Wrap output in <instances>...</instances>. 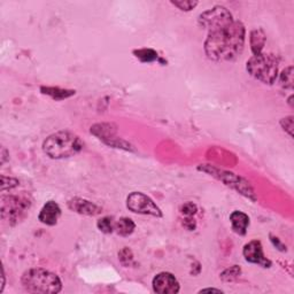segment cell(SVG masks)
<instances>
[{
	"instance_id": "cell-1",
	"label": "cell",
	"mask_w": 294,
	"mask_h": 294,
	"mask_svg": "<svg viewBox=\"0 0 294 294\" xmlns=\"http://www.w3.org/2000/svg\"><path fill=\"white\" fill-rule=\"evenodd\" d=\"M246 30L240 21H234L224 27L208 31L205 52L210 60L217 62L234 61L240 56L245 46Z\"/></svg>"
},
{
	"instance_id": "cell-2",
	"label": "cell",
	"mask_w": 294,
	"mask_h": 294,
	"mask_svg": "<svg viewBox=\"0 0 294 294\" xmlns=\"http://www.w3.org/2000/svg\"><path fill=\"white\" fill-rule=\"evenodd\" d=\"M84 144L77 135L70 131H59L46 138L43 151L51 159H66L75 157L83 150Z\"/></svg>"
},
{
	"instance_id": "cell-3",
	"label": "cell",
	"mask_w": 294,
	"mask_h": 294,
	"mask_svg": "<svg viewBox=\"0 0 294 294\" xmlns=\"http://www.w3.org/2000/svg\"><path fill=\"white\" fill-rule=\"evenodd\" d=\"M21 283L25 291L37 294H54L62 290L59 276L42 268L29 269L22 275Z\"/></svg>"
},
{
	"instance_id": "cell-4",
	"label": "cell",
	"mask_w": 294,
	"mask_h": 294,
	"mask_svg": "<svg viewBox=\"0 0 294 294\" xmlns=\"http://www.w3.org/2000/svg\"><path fill=\"white\" fill-rule=\"evenodd\" d=\"M279 60L274 54L261 53L253 56L246 63V68L250 75L264 84L275 83L278 76Z\"/></svg>"
},
{
	"instance_id": "cell-5",
	"label": "cell",
	"mask_w": 294,
	"mask_h": 294,
	"mask_svg": "<svg viewBox=\"0 0 294 294\" xmlns=\"http://www.w3.org/2000/svg\"><path fill=\"white\" fill-rule=\"evenodd\" d=\"M31 202L25 195H2L1 197V219L15 223L24 216L30 208Z\"/></svg>"
},
{
	"instance_id": "cell-6",
	"label": "cell",
	"mask_w": 294,
	"mask_h": 294,
	"mask_svg": "<svg viewBox=\"0 0 294 294\" xmlns=\"http://www.w3.org/2000/svg\"><path fill=\"white\" fill-rule=\"evenodd\" d=\"M200 27L207 29L208 31L215 30L221 27H224L229 23L234 22V16L223 6H215L213 8L206 10L199 16Z\"/></svg>"
},
{
	"instance_id": "cell-7",
	"label": "cell",
	"mask_w": 294,
	"mask_h": 294,
	"mask_svg": "<svg viewBox=\"0 0 294 294\" xmlns=\"http://www.w3.org/2000/svg\"><path fill=\"white\" fill-rule=\"evenodd\" d=\"M126 207L132 213L140 214V215H150L154 217H162V212L159 206L141 192H132L126 198Z\"/></svg>"
},
{
	"instance_id": "cell-8",
	"label": "cell",
	"mask_w": 294,
	"mask_h": 294,
	"mask_svg": "<svg viewBox=\"0 0 294 294\" xmlns=\"http://www.w3.org/2000/svg\"><path fill=\"white\" fill-rule=\"evenodd\" d=\"M154 292L159 294H176L179 292V283L170 272H160L152 282Z\"/></svg>"
},
{
	"instance_id": "cell-9",
	"label": "cell",
	"mask_w": 294,
	"mask_h": 294,
	"mask_svg": "<svg viewBox=\"0 0 294 294\" xmlns=\"http://www.w3.org/2000/svg\"><path fill=\"white\" fill-rule=\"evenodd\" d=\"M245 260L249 263L259 264L263 268H270L271 261L268 260L263 253L262 244L260 240H252L244 246L242 249Z\"/></svg>"
},
{
	"instance_id": "cell-10",
	"label": "cell",
	"mask_w": 294,
	"mask_h": 294,
	"mask_svg": "<svg viewBox=\"0 0 294 294\" xmlns=\"http://www.w3.org/2000/svg\"><path fill=\"white\" fill-rule=\"evenodd\" d=\"M68 207L72 212L81 214V215L96 216L101 212V208L99 206L82 198H74L71 200H69Z\"/></svg>"
},
{
	"instance_id": "cell-11",
	"label": "cell",
	"mask_w": 294,
	"mask_h": 294,
	"mask_svg": "<svg viewBox=\"0 0 294 294\" xmlns=\"http://www.w3.org/2000/svg\"><path fill=\"white\" fill-rule=\"evenodd\" d=\"M61 216V208L56 201H47L43 206L38 220L46 226H56Z\"/></svg>"
},
{
	"instance_id": "cell-12",
	"label": "cell",
	"mask_w": 294,
	"mask_h": 294,
	"mask_svg": "<svg viewBox=\"0 0 294 294\" xmlns=\"http://www.w3.org/2000/svg\"><path fill=\"white\" fill-rule=\"evenodd\" d=\"M230 222L234 230L237 235H246L247 228L249 226V217L240 210H235L230 215Z\"/></svg>"
},
{
	"instance_id": "cell-13",
	"label": "cell",
	"mask_w": 294,
	"mask_h": 294,
	"mask_svg": "<svg viewBox=\"0 0 294 294\" xmlns=\"http://www.w3.org/2000/svg\"><path fill=\"white\" fill-rule=\"evenodd\" d=\"M266 34L262 29H255L250 32L249 36V43H250V49H252V52L254 56H257V54L262 53V50L264 45H266Z\"/></svg>"
},
{
	"instance_id": "cell-14",
	"label": "cell",
	"mask_w": 294,
	"mask_h": 294,
	"mask_svg": "<svg viewBox=\"0 0 294 294\" xmlns=\"http://www.w3.org/2000/svg\"><path fill=\"white\" fill-rule=\"evenodd\" d=\"M136 224L129 217H122L118 222L115 223V230L119 235L122 237H128V235H132V232L135 231Z\"/></svg>"
},
{
	"instance_id": "cell-15",
	"label": "cell",
	"mask_w": 294,
	"mask_h": 294,
	"mask_svg": "<svg viewBox=\"0 0 294 294\" xmlns=\"http://www.w3.org/2000/svg\"><path fill=\"white\" fill-rule=\"evenodd\" d=\"M41 90L43 94H46V96L51 97L54 100H63L66 99V98H69L75 94V91L63 90L60 88H45L44 86V88H42Z\"/></svg>"
},
{
	"instance_id": "cell-16",
	"label": "cell",
	"mask_w": 294,
	"mask_h": 294,
	"mask_svg": "<svg viewBox=\"0 0 294 294\" xmlns=\"http://www.w3.org/2000/svg\"><path fill=\"white\" fill-rule=\"evenodd\" d=\"M133 54L141 62H153V61L158 60V53L151 49L137 50L133 52Z\"/></svg>"
},
{
	"instance_id": "cell-17",
	"label": "cell",
	"mask_w": 294,
	"mask_h": 294,
	"mask_svg": "<svg viewBox=\"0 0 294 294\" xmlns=\"http://www.w3.org/2000/svg\"><path fill=\"white\" fill-rule=\"evenodd\" d=\"M115 223L113 217L105 216L97 222V227L104 234H112L115 230Z\"/></svg>"
},
{
	"instance_id": "cell-18",
	"label": "cell",
	"mask_w": 294,
	"mask_h": 294,
	"mask_svg": "<svg viewBox=\"0 0 294 294\" xmlns=\"http://www.w3.org/2000/svg\"><path fill=\"white\" fill-rule=\"evenodd\" d=\"M279 81H281V85L284 89H290V90L293 89V67L292 66L285 68L284 70L282 71Z\"/></svg>"
},
{
	"instance_id": "cell-19",
	"label": "cell",
	"mask_w": 294,
	"mask_h": 294,
	"mask_svg": "<svg viewBox=\"0 0 294 294\" xmlns=\"http://www.w3.org/2000/svg\"><path fill=\"white\" fill-rule=\"evenodd\" d=\"M239 275H240V268L238 266H234L229 268L226 271H223V274L221 275V278H222L224 282H232L235 281V278H238Z\"/></svg>"
},
{
	"instance_id": "cell-20",
	"label": "cell",
	"mask_w": 294,
	"mask_h": 294,
	"mask_svg": "<svg viewBox=\"0 0 294 294\" xmlns=\"http://www.w3.org/2000/svg\"><path fill=\"white\" fill-rule=\"evenodd\" d=\"M172 3L180 10L188 12V10H192L194 7H197L198 1H194V0H177V1H172Z\"/></svg>"
},
{
	"instance_id": "cell-21",
	"label": "cell",
	"mask_w": 294,
	"mask_h": 294,
	"mask_svg": "<svg viewBox=\"0 0 294 294\" xmlns=\"http://www.w3.org/2000/svg\"><path fill=\"white\" fill-rule=\"evenodd\" d=\"M118 260L124 267H129L133 261V254L128 247H124L118 253Z\"/></svg>"
},
{
	"instance_id": "cell-22",
	"label": "cell",
	"mask_w": 294,
	"mask_h": 294,
	"mask_svg": "<svg viewBox=\"0 0 294 294\" xmlns=\"http://www.w3.org/2000/svg\"><path fill=\"white\" fill-rule=\"evenodd\" d=\"M198 212V207L193 202H186L180 207V213L184 217H193Z\"/></svg>"
},
{
	"instance_id": "cell-23",
	"label": "cell",
	"mask_w": 294,
	"mask_h": 294,
	"mask_svg": "<svg viewBox=\"0 0 294 294\" xmlns=\"http://www.w3.org/2000/svg\"><path fill=\"white\" fill-rule=\"evenodd\" d=\"M19 185V180L15 178H7L5 176H1V191L5 192L7 188H14Z\"/></svg>"
},
{
	"instance_id": "cell-24",
	"label": "cell",
	"mask_w": 294,
	"mask_h": 294,
	"mask_svg": "<svg viewBox=\"0 0 294 294\" xmlns=\"http://www.w3.org/2000/svg\"><path fill=\"white\" fill-rule=\"evenodd\" d=\"M282 128L289 133L290 136H293V116H288L281 121Z\"/></svg>"
},
{
	"instance_id": "cell-25",
	"label": "cell",
	"mask_w": 294,
	"mask_h": 294,
	"mask_svg": "<svg viewBox=\"0 0 294 294\" xmlns=\"http://www.w3.org/2000/svg\"><path fill=\"white\" fill-rule=\"evenodd\" d=\"M183 226L187 229V230H194L195 227H197V224H195V221L192 220V217H185L184 221H183Z\"/></svg>"
},
{
	"instance_id": "cell-26",
	"label": "cell",
	"mask_w": 294,
	"mask_h": 294,
	"mask_svg": "<svg viewBox=\"0 0 294 294\" xmlns=\"http://www.w3.org/2000/svg\"><path fill=\"white\" fill-rule=\"evenodd\" d=\"M270 238H271L272 244H274L276 246V248H278L279 250H282V252H285V250H286V246L283 245L282 242H281V240H279V239L277 237H274V235H270Z\"/></svg>"
},
{
	"instance_id": "cell-27",
	"label": "cell",
	"mask_w": 294,
	"mask_h": 294,
	"mask_svg": "<svg viewBox=\"0 0 294 294\" xmlns=\"http://www.w3.org/2000/svg\"><path fill=\"white\" fill-rule=\"evenodd\" d=\"M206 292H215V293H222L223 291H221V290H217V289H204V290H200L199 293H206Z\"/></svg>"
}]
</instances>
